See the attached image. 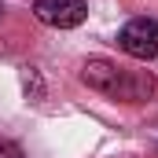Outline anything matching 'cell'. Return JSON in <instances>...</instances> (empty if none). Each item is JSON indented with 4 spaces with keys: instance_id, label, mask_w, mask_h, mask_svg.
I'll return each mask as SVG.
<instances>
[{
    "instance_id": "cell-5",
    "label": "cell",
    "mask_w": 158,
    "mask_h": 158,
    "mask_svg": "<svg viewBox=\"0 0 158 158\" xmlns=\"http://www.w3.org/2000/svg\"><path fill=\"white\" fill-rule=\"evenodd\" d=\"M0 158H26V155H22V147H19V143L0 140Z\"/></svg>"
},
{
    "instance_id": "cell-2",
    "label": "cell",
    "mask_w": 158,
    "mask_h": 158,
    "mask_svg": "<svg viewBox=\"0 0 158 158\" xmlns=\"http://www.w3.org/2000/svg\"><path fill=\"white\" fill-rule=\"evenodd\" d=\"M118 48L125 55L140 59V63L155 59L158 55V19H147V15L129 19V22L121 26V33H118Z\"/></svg>"
},
{
    "instance_id": "cell-4",
    "label": "cell",
    "mask_w": 158,
    "mask_h": 158,
    "mask_svg": "<svg viewBox=\"0 0 158 158\" xmlns=\"http://www.w3.org/2000/svg\"><path fill=\"white\" fill-rule=\"evenodd\" d=\"M26 92H33V99H40V92H44V88H40V77H37V70H26Z\"/></svg>"
},
{
    "instance_id": "cell-3",
    "label": "cell",
    "mask_w": 158,
    "mask_h": 158,
    "mask_svg": "<svg viewBox=\"0 0 158 158\" xmlns=\"http://www.w3.org/2000/svg\"><path fill=\"white\" fill-rule=\"evenodd\" d=\"M33 19L52 30H74L88 19L85 0H33Z\"/></svg>"
},
{
    "instance_id": "cell-6",
    "label": "cell",
    "mask_w": 158,
    "mask_h": 158,
    "mask_svg": "<svg viewBox=\"0 0 158 158\" xmlns=\"http://www.w3.org/2000/svg\"><path fill=\"white\" fill-rule=\"evenodd\" d=\"M0 19H4V4H0Z\"/></svg>"
},
{
    "instance_id": "cell-1",
    "label": "cell",
    "mask_w": 158,
    "mask_h": 158,
    "mask_svg": "<svg viewBox=\"0 0 158 158\" xmlns=\"http://www.w3.org/2000/svg\"><path fill=\"white\" fill-rule=\"evenodd\" d=\"M77 77L85 88L99 92L110 103H147L158 88L151 70H129V66H118L114 59H103V55L85 59Z\"/></svg>"
}]
</instances>
